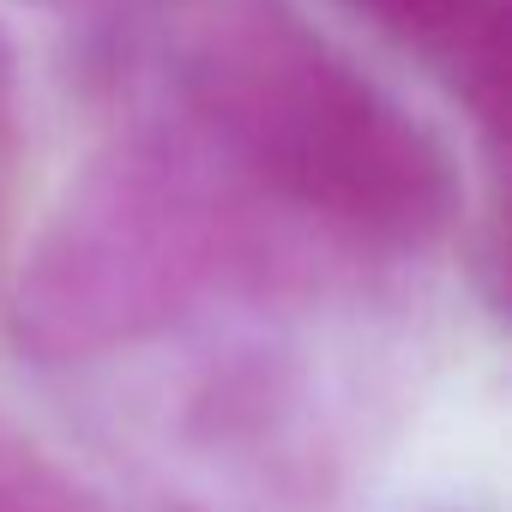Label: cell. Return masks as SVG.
<instances>
[{
    "label": "cell",
    "mask_w": 512,
    "mask_h": 512,
    "mask_svg": "<svg viewBox=\"0 0 512 512\" xmlns=\"http://www.w3.org/2000/svg\"><path fill=\"white\" fill-rule=\"evenodd\" d=\"M0 512H109V506L91 500L31 434L0 422ZM151 512H175V506L157 500Z\"/></svg>",
    "instance_id": "277c9868"
},
{
    "label": "cell",
    "mask_w": 512,
    "mask_h": 512,
    "mask_svg": "<svg viewBox=\"0 0 512 512\" xmlns=\"http://www.w3.org/2000/svg\"><path fill=\"white\" fill-rule=\"evenodd\" d=\"M163 121L332 253H428L464 211L452 145L272 0H223L175 37Z\"/></svg>",
    "instance_id": "7a4b0ae2"
},
{
    "label": "cell",
    "mask_w": 512,
    "mask_h": 512,
    "mask_svg": "<svg viewBox=\"0 0 512 512\" xmlns=\"http://www.w3.org/2000/svg\"><path fill=\"white\" fill-rule=\"evenodd\" d=\"M0 145H19V61L0 31Z\"/></svg>",
    "instance_id": "5b68a950"
},
{
    "label": "cell",
    "mask_w": 512,
    "mask_h": 512,
    "mask_svg": "<svg viewBox=\"0 0 512 512\" xmlns=\"http://www.w3.org/2000/svg\"><path fill=\"white\" fill-rule=\"evenodd\" d=\"M13 157H19V145H0V217H7V181H13Z\"/></svg>",
    "instance_id": "8992f818"
},
{
    "label": "cell",
    "mask_w": 512,
    "mask_h": 512,
    "mask_svg": "<svg viewBox=\"0 0 512 512\" xmlns=\"http://www.w3.org/2000/svg\"><path fill=\"white\" fill-rule=\"evenodd\" d=\"M350 13L398 37L404 49L428 55L446 67L464 97L494 115V85H500V0H344Z\"/></svg>",
    "instance_id": "3957f363"
},
{
    "label": "cell",
    "mask_w": 512,
    "mask_h": 512,
    "mask_svg": "<svg viewBox=\"0 0 512 512\" xmlns=\"http://www.w3.org/2000/svg\"><path fill=\"white\" fill-rule=\"evenodd\" d=\"M326 253L193 133L151 115L49 211L7 296V338L49 380L109 374L235 308L296 302Z\"/></svg>",
    "instance_id": "6da1fadb"
}]
</instances>
